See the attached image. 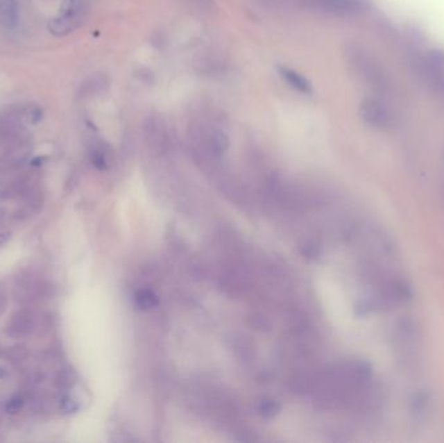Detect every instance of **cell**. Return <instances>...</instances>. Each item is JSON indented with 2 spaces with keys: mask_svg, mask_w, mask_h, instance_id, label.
<instances>
[{
  "mask_svg": "<svg viewBox=\"0 0 444 443\" xmlns=\"http://www.w3.org/2000/svg\"><path fill=\"white\" fill-rule=\"evenodd\" d=\"M348 56L355 72L368 86L379 90H384L387 87V77L384 68L369 52L354 46L348 51Z\"/></svg>",
  "mask_w": 444,
  "mask_h": 443,
  "instance_id": "cell-1",
  "label": "cell"
},
{
  "mask_svg": "<svg viewBox=\"0 0 444 443\" xmlns=\"http://www.w3.org/2000/svg\"><path fill=\"white\" fill-rule=\"evenodd\" d=\"M86 15L83 0H62L59 16L49 22V31L56 37H64L76 31Z\"/></svg>",
  "mask_w": 444,
  "mask_h": 443,
  "instance_id": "cell-2",
  "label": "cell"
},
{
  "mask_svg": "<svg viewBox=\"0 0 444 443\" xmlns=\"http://www.w3.org/2000/svg\"><path fill=\"white\" fill-rule=\"evenodd\" d=\"M360 117L361 120L375 131H388L394 126L395 120L393 112L377 98H366L360 104Z\"/></svg>",
  "mask_w": 444,
  "mask_h": 443,
  "instance_id": "cell-3",
  "label": "cell"
},
{
  "mask_svg": "<svg viewBox=\"0 0 444 443\" xmlns=\"http://www.w3.org/2000/svg\"><path fill=\"white\" fill-rule=\"evenodd\" d=\"M421 76L432 89L444 92V51L427 52L421 61Z\"/></svg>",
  "mask_w": 444,
  "mask_h": 443,
  "instance_id": "cell-4",
  "label": "cell"
},
{
  "mask_svg": "<svg viewBox=\"0 0 444 443\" xmlns=\"http://www.w3.org/2000/svg\"><path fill=\"white\" fill-rule=\"evenodd\" d=\"M35 329V317L31 311H20L16 313L8 326L7 333L13 338H24L31 335L33 331Z\"/></svg>",
  "mask_w": 444,
  "mask_h": 443,
  "instance_id": "cell-5",
  "label": "cell"
},
{
  "mask_svg": "<svg viewBox=\"0 0 444 443\" xmlns=\"http://www.w3.org/2000/svg\"><path fill=\"white\" fill-rule=\"evenodd\" d=\"M19 21V1L0 0V26L10 29Z\"/></svg>",
  "mask_w": 444,
  "mask_h": 443,
  "instance_id": "cell-6",
  "label": "cell"
},
{
  "mask_svg": "<svg viewBox=\"0 0 444 443\" xmlns=\"http://www.w3.org/2000/svg\"><path fill=\"white\" fill-rule=\"evenodd\" d=\"M280 74L286 83H289L290 87L293 90L299 91L302 94H311L312 92V85L300 73H298L290 68H280Z\"/></svg>",
  "mask_w": 444,
  "mask_h": 443,
  "instance_id": "cell-7",
  "label": "cell"
},
{
  "mask_svg": "<svg viewBox=\"0 0 444 443\" xmlns=\"http://www.w3.org/2000/svg\"><path fill=\"white\" fill-rule=\"evenodd\" d=\"M318 3L323 10L335 15H350L361 8L359 0H320Z\"/></svg>",
  "mask_w": 444,
  "mask_h": 443,
  "instance_id": "cell-8",
  "label": "cell"
},
{
  "mask_svg": "<svg viewBox=\"0 0 444 443\" xmlns=\"http://www.w3.org/2000/svg\"><path fill=\"white\" fill-rule=\"evenodd\" d=\"M157 303H159L157 295L152 292V290H150V289L141 290V292H137V295H135V304H137V307L141 308V310H144V311L151 310L153 307H156Z\"/></svg>",
  "mask_w": 444,
  "mask_h": 443,
  "instance_id": "cell-9",
  "label": "cell"
},
{
  "mask_svg": "<svg viewBox=\"0 0 444 443\" xmlns=\"http://www.w3.org/2000/svg\"><path fill=\"white\" fill-rule=\"evenodd\" d=\"M77 383V373L73 368H65L56 376V385L60 390H71Z\"/></svg>",
  "mask_w": 444,
  "mask_h": 443,
  "instance_id": "cell-10",
  "label": "cell"
},
{
  "mask_svg": "<svg viewBox=\"0 0 444 443\" xmlns=\"http://www.w3.org/2000/svg\"><path fill=\"white\" fill-rule=\"evenodd\" d=\"M91 162L94 164V167L99 171H105L108 168V159H107V153L101 149H94L91 152Z\"/></svg>",
  "mask_w": 444,
  "mask_h": 443,
  "instance_id": "cell-11",
  "label": "cell"
},
{
  "mask_svg": "<svg viewBox=\"0 0 444 443\" xmlns=\"http://www.w3.org/2000/svg\"><path fill=\"white\" fill-rule=\"evenodd\" d=\"M281 410V406L275 401H271V399H265L260 404V412L263 415L264 417H273L275 416L277 413L280 412Z\"/></svg>",
  "mask_w": 444,
  "mask_h": 443,
  "instance_id": "cell-12",
  "label": "cell"
},
{
  "mask_svg": "<svg viewBox=\"0 0 444 443\" xmlns=\"http://www.w3.org/2000/svg\"><path fill=\"white\" fill-rule=\"evenodd\" d=\"M25 404V399L22 395H15L12 396L8 402L6 403V411L10 413V415H15V413L20 412Z\"/></svg>",
  "mask_w": 444,
  "mask_h": 443,
  "instance_id": "cell-13",
  "label": "cell"
},
{
  "mask_svg": "<svg viewBox=\"0 0 444 443\" xmlns=\"http://www.w3.org/2000/svg\"><path fill=\"white\" fill-rule=\"evenodd\" d=\"M213 147H214V150L217 153H222V152L226 151L228 147H229V138L221 131H217L213 135Z\"/></svg>",
  "mask_w": 444,
  "mask_h": 443,
  "instance_id": "cell-14",
  "label": "cell"
},
{
  "mask_svg": "<svg viewBox=\"0 0 444 443\" xmlns=\"http://www.w3.org/2000/svg\"><path fill=\"white\" fill-rule=\"evenodd\" d=\"M60 410L64 413H74L80 410V406L71 396H64L60 401Z\"/></svg>",
  "mask_w": 444,
  "mask_h": 443,
  "instance_id": "cell-15",
  "label": "cell"
},
{
  "mask_svg": "<svg viewBox=\"0 0 444 443\" xmlns=\"http://www.w3.org/2000/svg\"><path fill=\"white\" fill-rule=\"evenodd\" d=\"M10 240V233H0V247Z\"/></svg>",
  "mask_w": 444,
  "mask_h": 443,
  "instance_id": "cell-16",
  "label": "cell"
},
{
  "mask_svg": "<svg viewBox=\"0 0 444 443\" xmlns=\"http://www.w3.org/2000/svg\"><path fill=\"white\" fill-rule=\"evenodd\" d=\"M6 376V369L3 367H0V380Z\"/></svg>",
  "mask_w": 444,
  "mask_h": 443,
  "instance_id": "cell-17",
  "label": "cell"
}]
</instances>
